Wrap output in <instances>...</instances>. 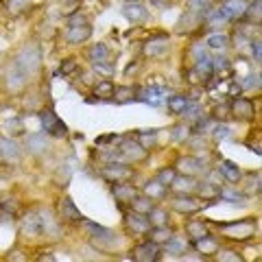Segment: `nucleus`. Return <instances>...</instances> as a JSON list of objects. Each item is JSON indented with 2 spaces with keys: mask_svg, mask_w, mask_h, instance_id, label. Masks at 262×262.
<instances>
[{
  "mask_svg": "<svg viewBox=\"0 0 262 262\" xmlns=\"http://www.w3.org/2000/svg\"><path fill=\"white\" fill-rule=\"evenodd\" d=\"M219 232L223 234V238L232 243H247L256 236L258 225L253 219H243V221H234V223H221Z\"/></svg>",
  "mask_w": 262,
  "mask_h": 262,
  "instance_id": "1",
  "label": "nucleus"
},
{
  "mask_svg": "<svg viewBox=\"0 0 262 262\" xmlns=\"http://www.w3.org/2000/svg\"><path fill=\"white\" fill-rule=\"evenodd\" d=\"M13 61L29 79L37 77L39 68H42V48H39L37 44H27L18 55H15Z\"/></svg>",
  "mask_w": 262,
  "mask_h": 262,
  "instance_id": "2",
  "label": "nucleus"
},
{
  "mask_svg": "<svg viewBox=\"0 0 262 262\" xmlns=\"http://www.w3.org/2000/svg\"><path fill=\"white\" fill-rule=\"evenodd\" d=\"M39 120H42L44 134L53 136V138H66V136H68V127H66V122L57 116L51 107H46V110L39 112Z\"/></svg>",
  "mask_w": 262,
  "mask_h": 262,
  "instance_id": "3",
  "label": "nucleus"
},
{
  "mask_svg": "<svg viewBox=\"0 0 262 262\" xmlns=\"http://www.w3.org/2000/svg\"><path fill=\"white\" fill-rule=\"evenodd\" d=\"M29 81L31 79L24 75L18 66H15V61H11L9 66H7V70H5V90L9 94H22Z\"/></svg>",
  "mask_w": 262,
  "mask_h": 262,
  "instance_id": "4",
  "label": "nucleus"
},
{
  "mask_svg": "<svg viewBox=\"0 0 262 262\" xmlns=\"http://www.w3.org/2000/svg\"><path fill=\"white\" fill-rule=\"evenodd\" d=\"M170 208L179 214H196L199 210L206 208V203H203L201 196H194V194H177L170 199Z\"/></svg>",
  "mask_w": 262,
  "mask_h": 262,
  "instance_id": "5",
  "label": "nucleus"
},
{
  "mask_svg": "<svg viewBox=\"0 0 262 262\" xmlns=\"http://www.w3.org/2000/svg\"><path fill=\"white\" fill-rule=\"evenodd\" d=\"M118 151H120V160L131 162V164H142L146 158H149V149H144L136 138H131V140H122L120 146H118Z\"/></svg>",
  "mask_w": 262,
  "mask_h": 262,
  "instance_id": "6",
  "label": "nucleus"
},
{
  "mask_svg": "<svg viewBox=\"0 0 262 262\" xmlns=\"http://www.w3.org/2000/svg\"><path fill=\"white\" fill-rule=\"evenodd\" d=\"M20 229L24 236L29 238H37V236L44 234V216L39 210H29L27 214L22 216V223H20Z\"/></svg>",
  "mask_w": 262,
  "mask_h": 262,
  "instance_id": "7",
  "label": "nucleus"
},
{
  "mask_svg": "<svg viewBox=\"0 0 262 262\" xmlns=\"http://www.w3.org/2000/svg\"><path fill=\"white\" fill-rule=\"evenodd\" d=\"M101 175L107 179L110 184H116V182H129L134 177V170L129 166H125L122 162H107L101 170Z\"/></svg>",
  "mask_w": 262,
  "mask_h": 262,
  "instance_id": "8",
  "label": "nucleus"
},
{
  "mask_svg": "<svg viewBox=\"0 0 262 262\" xmlns=\"http://www.w3.org/2000/svg\"><path fill=\"white\" fill-rule=\"evenodd\" d=\"M229 112H232V118L236 120H253V116H256V105H253V101H249V98H236L232 105H229Z\"/></svg>",
  "mask_w": 262,
  "mask_h": 262,
  "instance_id": "9",
  "label": "nucleus"
},
{
  "mask_svg": "<svg viewBox=\"0 0 262 262\" xmlns=\"http://www.w3.org/2000/svg\"><path fill=\"white\" fill-rule=\"evenodd\" d=\"M164 94H166V90L160 88V85L140 88V90H136V101L149 103V105H153V107H158V105H162V101H164Z\"/></svg>",
  "mask_w": 262,
  "mask_h": 262,
  "instance_id": "10",
  "label": "nucleus"
},
{
  "mask_svg": "<svg viewBox=\"0 0 262 262\" xmlns=\"http://www.w3.org/2000/svg\"><path fill=\"white\" fill-rule=\"evenodd\" d=\"M201 22H203V18L199 13L186 11L175 24V33H179V35H192V33L201 27Z\"/></svg>",
  "mask_w": 262,
  "mask_h": 262,
  "instance_id": "11",
  "label": "nucleus"
},
{
  "mask_svg": "<svg viewBox=\"0 0 262 262\" xmlns=\"http://www.w3.org/2000/svg\"><path fill=\"white\" fill-rule=\"evenodd\" d=\"M57 210H59L61 221H68V223H83V214L79 212V208L75 206V201H72L70 196H63Z\"/></svg>",
  "mask_w": 262,
  "mask_h": 262,
  "instance_id": "12",
  "label": "nucleus"
},
{
  "mask_svg": "<svg viewBox=\"0 0 262 262\" xmlns=\"http://www.w3.org/2000/svg\"><path fill=\"white\" fill-rule=\"evenodd\" d=\"M131 258H134L136 262H155L160 258V245L146 241V243L138 245V247L134 249V256Z\"/></svg>",
  "mask_w": 262,
  "mask_h": 262,
  "instance_id": "13",
  "label": "nucleus"
},
{
  "mask_svg": "<svg viewBox=\"0 0 262 262\" xmlns=\"http://www.w3.org/2000/svg\"><path fill=\"white\" fill-rule=\"evenodd\" d=\"M112 192H114V196H116V201L120 203V206H125V203H131L138 194H140V190H138L136 186H131V184H127V182H116V184L112 186Z\"/></svg>",
  "mask_w": 262,
  "mask_h": 262,
  "instance_id": "14",
  "label": "nucleus"
},
{
  "mask_svg": "<svg viewBox=\"0 0 262 262\" xmlns=\"http://www.w3.org/2000/svg\"><path fill=\"white\" fill-rule=\"evenodd\" d=\"M201 160L199 158H192V155H186V158H179L177 160V173L179 175H188V177H194L201 173Z\"/></svg>",
  "mask_w": 262,
  "mask_h": 262,
  "instance_id": "15",
  "label": "nucleus"
},
{
  "mask_svg": "<svg viewBox=\"0 0 262 262\" xmlns=\"http://www.w3.org/2000/svg\"><path fill=\"white\" fill-rule=\"evenodd\" d=\"M168 48H170L168 37L162 35V37H153V39H149V42H144L142 53H144L146 57H160V55H164V53H168Z\"/></svg>",
  "mask_w": 262,
  "mask_h": 262,
  "instance_id": "16",
  "label": "nucleus"
},
{
  "mask_svg": "<svg viewBox=\"0 0 262 262\" xmlns=\"http://www.w3.org/2000/svg\"><path fill=\"white\" fill-rule=\"evenodd\" d=\"M125 223L134 234H146L151 229V223H149V219H146V214H138L134 210L125 216Z\"/></svg>",
  "mask_w": 262,
  "mask_h": 262,
  "instance_id": "17",
  "label": "nucleus"
},
{
  "mask_svg": "<svg viewBox=\"0 0 262 262\" xmlns=\"http://www.w3.org/2000/svg\"><path fill=\"white\" fill-rule=\"evenodd\" d=\"M92 35V27L90 24H79V27H70L68 33H66V42L77 46V44H83L85 39H90Z\"/></svg>",
  "mask_w": 262,
  "mask_h": 262,
  "instance_id": "18",
  "label": "nucleus"
},
{
  "mask_svg": "<svg viewBox=\"0 0 262 262\" xmlns=\"http://www.w3.org/2000/svg\"><path fill=\"white\" fill-rule=\"evenodd\" d=\"M192 247H194V251H199L203 258H212L214 253L219 251V241L214 238V236H203V238H199V241H192Z\"/></svg>",
  "mask_w": 262,
  "mask_h": 262,
  "instance_id": "19",
  "label": "nucleus"
},
{
  "mask_svg": "<svg viewBox=\"0 0 262 262\" xmlns=\"http://www.w3.org/2000/svg\"><path fill=\"white\" fill-rule=\"evenodd\" d=\"M0 155L5 162H18L20 160V144L13 138H0Z\"/></svg>",
  "mask_w": 262,
  "mask_h": 262,
  "instance_id": "20",
  "label": "nucleus"
},
{
  "mask_svg": "<svg viewBox=\"0 0 262 262\" xmlns=\"http://www.w3.org/2000/svg\"><path fill=\"white\" fill-rule=\"evenodd\" d=\"M122 15H125L129 22L140 24V22H144L146 18H149V9H146V7H142L140 3H127L125 9H122Z\"/></svg>",
  "mask_w": 262,
  "mask_h": 262,
  "instance_id": "21",
  "label": "nucleus"
},
{
  "mask_svg": "<svg viewBox=\"0 0 262 262\" xmlns=\"http://www.w3.org/2000/svg\"><path fill=\"white\" fill-rule=\"evenodd\" d=\"M216 173H221V177H225L227 182H232V184H238V182H241V177H243L241 168L236 166L232 160H223V162H221V164H219V168H216Z\"/></svg>",
  "mask_w": 262,
  "mask_h": 262,
  "instance_id": "22",
  "label": "nucleus"
},
{
  "mask_svg": "<svg viewBox=\"0 0 262 262\" xmlns=\"http://www.w3.org/2000/svg\"><path fill=\"white\" fill-rule=\"evenodd\" d=\"M168 188H173L177 194H194L196 182H194L192 177H188V175H177V177L173 179V184H170Z\"/></svg>",
  "mask_w": 262,
  "mask_h": 262,
  "instance_id": "23",
  "label": "nucleus"
},
{
  "mask_svg": "<svg viewBox=\"0 0 262 262\" xmlns=\"http://www.w3.org/2000/svg\"><path fill=\"white\" fill-rule=\"evenodd\" d=\"M18 210H20V203H18V199H15L13 194L0 192V212H3L5 216L13 219L15 214H18Z\"/></svg>",
  "mask_w": 262,
  "mask_h": 262,
  "instance_id": "24",
  "label": "nucleus"
},
{
  "mask_svg": "<svg viewBox=\"0 0 262 262\" xmlns=\"http://www.w3.org/2000/svg\"><path fill=\"white\" fill-rule=\"evenodd\" d=\"M245 7H247V3H243V0H225L221 11L225 13L227 20H241L245 13Z\"/></svg>",
  "mask_w": 262,
  "mask_h": 262,
  "instance_id": "25",
  "label": "nucleus"
},
{
  "mask_svg": "<svg viewBox=\"0 0 262 262\" xmlns=\"http://www.w3.org/2000/svg\"><path fill=\"white\" fill-rule=\"evenodd\" d=\"M146 234H149V241L155 243V245H164L166 241L173 238V229L166 227V225H155V227H151Z\"/></svg>",
  "mask_w": 262,
  "mask_h": 262,
  "instance_id": "26",
  "label": "nucleus"
},
{
  "mask_svg": "<svg viewBox=\"0 0 262 262\" xmlns=\"http://www.w3.org/2000/svg\"><path fill=\"white\" fill-rule=\"evenodd\" d=\"M112 101L118 103V105H125V103L136 101V88H129V85H118V88H114Z\"/></svg>",
  "mask_w": 262,
  "mask_h": 262,
  "instance_id": "27",
  "label": "nucleus"
},
{
  "mask_svg": "<svg viewBox=\"0 0 262 262\" xmlns=\"http://www.w3.org/2000/svg\"><path fill=\"white\" fill-rule=\"evenodd\" d=\"M186 234H188V238L190 241H199V238H203V236L210 234V229H208V225L203 223V221H188L186 223Z\"/></svg>",
  "mask_w": 262,
  "mask_h": 262,
  "instance_id": "28",
  "label": "nucleus"
},
{
  "mask_svg": "<svg viewBox=\"0 0 262 262\" xmlns=\"http://www.w3.org/2000/svg\"><path fill=\"white\" fill-rule=\"evenodd\" d=\"M166 192H168V188L164 186V184H160L158 179H149V182L144 184V194H146V196H151L153 201L164 199V196H166Z\"/></svg>",
  "mask_w": 262,
  "mask_h": 262,
  "instance_id": "29",
  "label": "nucleus"
},
{
  "mask_svg": "<svg viewBox=\"0 0 262 262\" xmlns=\"http://www.w3.org/2000/svg\"><path fill=\"white\" fill-rule=\"evenodd\" d=\"M245 20L253 22L258 27V24L262 22V0H253V3H249L247 7H245V13H243Z\"/></svg>",
  "mask_w": 262,
  "mask_h": 262,
  "instance_id": "30",
  "label": "nucleus"
},
{
  "mask_svg": "<svg viewBox=\"0 0 262 262\" xmlns=\"http://www.w3.org/2000/svg\"><path fill=\"white\" fill-rule=\"evenodd\" d=\"M203 22H206L210 29H219V27H223V24L227 22V18H225V13L221 9H212L210 7V9L203 13Z\"/></svg>",
  "mask_w": 262,
  "mask_h": 262,
  "instance_id": "31",
  "label": "nucleus"
},
{
  "mask_svg": "<svg viewBox=\"0 0 262 262\" xmlns=\"http://www.w3.org/2000/svg\"><path fill=\"white\" fill-rule=\"evenodd\" d=\"M129 206H131V210H134V212H138V214H149V212L153 210L155 203H153L151 196H146V194H138L136 199L129 203Z\"/></svg>",
  "mask_w": 262,
  "mask_h": 262,
  "instance_id": "32",
  "label": "nucleus"
},
{
  "mask_svg": "<svg viewBox=\"0 0 262 262\" xmlns=\"http://www.w3.org/2000/svg\"><path fill=\"white\" fill-rule=\"evenodd\" d=\"M31 7V0H7L5 3V11L11 15V18H18V15L27 13Z\"/></svg>",
  "mask_w": 262,
  "mask_h": 262,
  "instance_id": "33",
  "label": "nucleus"
},
{
  "mask_svg": "<svg viewBox=\"0 0 262 262\" xmlns=\"http://www.w3.org/2000/svg\"><path fill=\"white\" fill-rule=\"evenodd\" d=\"M168 112L170 114H175V116H182L184 110L190 105V101H188V96L186 94H175V96H170L168 98Z\"/></svg>",
  "mask_w": 262,
  "mask_h": 262,
  "instance_id": "34",
  "label": "nucleus"
},
{
  "mask_svg": "<svg viewBox=\"0 0 262 262\" xmlns=\"http://www.w3.org/2000/svg\"><path fill=\"white\" fill-rule=\"evenodd\" d=\"M27 149L31 153H42L48 149V140H46V136L44 134H31L27 136Z\"/></svg>",
  "mask_w": 262,
  "mask_h": 262,
  "instance_id": "35",
  "label": "nucleus"
},
{
  "mask_svg": "<svg viewBox=\"0 0 262 262\" xmlns=\"http://www.w3.org/2000/svg\"><path fill=\"white\" fill-rule=\"evenodd\" d=\"M88 57H90V61H92V66L105 63V61H107V57H110V51H107V46H105V44H94L88 51Z\"/></svg>",
  "mask_w": 262,
  "mask_h": 262,
  "instance_id": "36",
  "label": "nucleus"
},
{
  "mask_svg": "<svg viewBox=\"0 0 262 262\" xmlns=\"http://www.w3.org/2000/svg\"><path fill=\"white\" fill-rule=\"evenodd\" d=\"M136 140L140 142L144 149H153L158 144V131L155 129H149V131H138L136 134Z\"/></svg>",
  "mask_w": 262,
  "mask_h": 262,
  "instance_id": "37",
  "label": "nucleus"
},
{
  "mask_svg": "<svg viewBox=\"0 0 262 262\" xmlns=\"http://www.w3.org/2000/svg\"><path fill=\"white\" fill-rule=\"evenodd\" d=\"M227 44H229V37L225 33H212V35H208V48H212V51H225Z\"/></svg>",
  "mask_w": 262,
  "mask_h": 262,
  "instance_id": "38",
  "label": "nucleus"
},
{
  "mask_svg": "<svg viewBox=\"0 0 262 262\" xmlns=\"http://www.w3.org/2000/svg\"><path fill=\"white\" fill-rule=\"evenodd\" d=\"M114 81L110 79H103V81H98V83L94 85V96L98 98H112V92H114Z\"/></svg>",
  "mask_w": 262,
  "mask_h": 262,
  "instance_id": "39",
  "label": "nucleus"
},
{
  "mask_svg": "<svg viewBox=\"0 0 262 262\" xmlns=\"http://www.w3.org/2000/svg\"><path fill=\"white\" fill-rule=\"evenodd\" d=\"M214 258L219 262H245V258L236 249H221L219 247V251L214 253Z\"/></svg>",
  "mask_w": 262,
  "mask_h": 262,
  "instance_id": "40",
  "label": "nucleus"
},
{
  "mask_svg": "<svg viewBox=\"0 0 262 262\" xmlns=\"http://www.w3.org/2000/svg\"><path fill=\"white\" fill-rule=\"evenodd\" d=\"M146 219H149L151 227H155V225H166L168 214H166V210H162V208H155V206H153V210L149 212V214H146Z\"/></svg>",
  "mask_w": 262,
  "mask_h": 262,
  "instance_id": "41",
  "label": "nucleus"
},
{
  "mask_svg": "<svg viewBox=\"0 0 262 262\" xmlns=\"http://www.w3.org/2000/svg\"><path fill=\"white\" fill-rule=\"evenodd\" d=\"M219 196H221L223 201H229V203H243V201H245V194L232 190V188H221Z\"/></svg>",
  "mask_w": 262,
  "mask_h": 262,
  "instance_id": "42",
  "label": "nucleus"
},
{
  "mask_svg": "<svg viewBox=\"0 0 262 262\" xmlns=\"http://www.w3.org/2000/svg\"><path fill=\"white\" fill-rule=\"evenodd\" d=\"M210 0H188V11H192V13H199L201 18H203V13H206L210 9Z\"/></svg>",
  "mask_w": 262,
  "mask_h": 262,
  "instance_id": "43",
  "label": "nucleus"
},
{
  "mask_svg": "<svg viewBox=\"0 0 262 262\" xmlns=\"http://www.w3.org/2000/svg\"><path fill=\"white\" fill-rule=\"evenodd\" d=\"M175 177H177V170H175V168H162L155 179H158L160 184H164V186L168 188L170 184H173V179H175Z\"/></svg>",
  "mask_w": 262,
  "mask_h": 262,
  "instance_id": "44",
  "label": "nucleus"
},
{
  "mask_svg": "<svg viewBox=\"0 0 262 262\" xmlns=\"http://www.w3.org/2000/svg\"><path fill=\"white\" fill-rule=\"evenodd\" d=\"M164 249H166L168 253H175V256H182V253H186V247H184V245L175 238V236H173L170 241L164 243Z\"/></svg>",
  "mask_w": 262,
  "mask_h": 262,
  "instance_id": "45",
  "label": "nucleus"
},
{
  "mask_svg": "<svg viewBox=\"0 0 262 262\" xmlns=\"http://www.w3.org/2000/svg\"><path fill=\"white\" fill-rule=\"evenodd\" d=\"M77 68H79V61L75 59V57H70V59H63L61 61V66H59V75H72V72H77Z\"/></svg>",
  "mask_w": 262,
  "mask_h": 262,
  "instance_id": "46",
  "label": "nucleus"
},
{
  "mask_svg": "<svg viewBox=\"0 0 262 262\" xmlns=\"http://www.w3.org/2000/svg\"><path fill=\"white\" fill-rule=\"evenodd\" d=\"M212 114H214V116H212V118L219 120V122H225V120L232 118V112H229V105H216L214 112H212Z\"/></svg>",
  "mask_w": 262,
  "mask_h": 262,
  "instance_id": "47",
  "label": "nucleus"
},
{
  "mask_svg": "<svg viewBox=\"0 0 262 262\" xmlns=\"http://www.w3.org/2000/svg\"><path fill=\"white\" fill-rule=\"evenodd\" d=\"M9 134L11 136H20V134H24V127H22V120H18V118H13V120H9Z\"/></svg>",
  "mask_w": 262,
  "mask_h": 262,
  "instance_id": "48",
  "label": "nucleus"
},
{
  "mask_svg": "<svg viewBox=\"0 0 262 262\" xmlns=\"http://www.w3.org/2000/svg\"><path fill=\"white\" fill-rule=\"evenodd\" d=\"M229 134H232V131H229L227 125H219V127H214V138H216V140H225V138H229Z\"/></svg>",
  "mask_w": 262,
  "mask_h": 262,
  "instance_id": "49",
  "label": "nucleus"
},
{
  "mask_svg": "<svg viewBox=\"0 0 262 262\" xmlns=\"http://www.w3.org/2000/svg\"><path fill=\"white\" fill-rule=\"evenodd\" d=\"M105 162H114V160H120V151L118 149H110V151H101L98 153Z\"/></svg>",
  "mask_w": 262,
  "mask_h": 262,
  "instance_id": "50",
  "label": "nucleus"
},
{
  "mask_svg": "<svg viewBox=\"0 0 262 262\" xmlns=\"http://www.w3.org/2000/svg\"><path fill=\"white\" fill-rule=\"evenodd\" d=\"M251 53H253V59H256V61L262 59V46H260V39H251Z\"/></svg>",
  "mask_w": 262,
  "mask_h": 262,
  "instance_id": "51",
  "label": "nucleus"
},
{
  "mask_svg": "<svg viewBox=\"0 0 262 262\" xmlns=\"http://www.w3.org/2000/svg\"><path fill=\"white\" fill-rule=\"evenodd\" d=\"M70 27H79V24H88V18L83 13H77V15H70V20H68Z\"/></svg>",
  "mask_w": 262,
  "mask_h": 262,
  "instance_id": "52",
  "label": "nucleus"
},
{
  "mask_svg": "<svg viewBox=\"0 0 262 262\" xmlns=\"http://www.w3.org/2000/svg\"><path fill=\"white\" fill-rule=\"evenodd\" d=\"M173 138H175V140H186V138H188V127H184V125H177V127H175V134H173Z\"/></svg>",
  "mask_w": 262,
  "mask_h": 262,
  "instance_id": "53",
  "label": "nucleus"
},
{
  "mask_svg": "<svg viewBox=\"0 0 262 262\" xmlns=\"http://www.w3.org/2000/svg\"><path fill=\"white\" fill-rule=\"evenodd\" d=\"M186 77H188V81H190L192 85L201 83V77H199V72H196V70H188V72H186Z\"/></svg>",
  "mask_w": 262,
  "mask_h": 262,
  "instance_id": "54",
  "label": "nucleus"
},
{
  "mask_svg": "<svg viewBox=\"0 0 262 262\" xmlns=\"http://www.w3.org/2000/svg\"><path fill=\"white\" fill-rule=\"evenodd\" d=\"M243 85L241 83H236V81H232V85H229V96H238L241 92H243Z\"/></svg>",
  "mask_w": 262,
  "mask_h": 262,
  "instance_id": "55",
  "label": "nucleus"
},
{
  "mask_svg": "<svg viewBox=\"0 0 262 262\" xmlns=\"http://www.w3.org/2000/svg\"><path fill=\"white\" fill-rule=\"evenodd\" d=\"M37 260L39 262H44V260L46 262H55V256H51V253H44V256H37Z\"/></svg>",
  "mask_w": 262,
  "mask_h": 262,
  "instance_id": "56",
  "label": "nucleus"
},
{
  "mask_svg": "<svg viewBox=\"0 0 262 262\" xmlns=\"http://www.w3.org/2000/svg\"><path fill=\"white\" fill-rule=\"evenodd\" d=\"M125 3H140V0H125Z\"/></svg>",
  "mask_w": 262,
  "mask_h": 262,
  "instance_id": "57",
  "label": "nucleus"
},
{
  "mask_svg": "<svg viewBox=\"0 0 262 262\" xmlns=\"http://www.w3.org/2000/svg\"><path fill=\"white\" fill-rule=\"evenodd\" d=\"M72 3H77V0H72Z\"/></svg>",
  "mask_w": 262,
  "mask_h": 262,
  "instance_id": "58",
  "label": "nucleus"
}]
</instances>
